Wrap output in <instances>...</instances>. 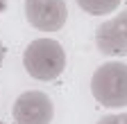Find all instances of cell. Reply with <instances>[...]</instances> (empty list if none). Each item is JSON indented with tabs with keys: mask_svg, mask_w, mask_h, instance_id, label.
<instances>
[{
	"mask_svg": "<svg viewBox=\"0 0 127 124\" xmlns=\"http://www.w3.org/2000/svg\"><path fill=\"white\" fill-rule=\"evenodd\" d=\"M23 66L32 79L52 81L66 68V52L52 38H36L23 52Z\"/></svg>",
	"mask_w": 127,
	"mask_h": 124,
	"instance_id": "cell-1",
	"label": "cell"
},
{
	"mask_svg": "<svg viewBox=\"0 0 127 124\" xmlns=\"http://www.w3.org/2000/svg\"><path fill=\"white\" fill-rule=\"evenodd\" d=\"M91 92L107 108L127 106V63L123 61L102 63L91 77Z\"/></svg>",
	"mask_w": 127,
	"mask_h": 124,
	"instance_id": "cell-2",
	"label": "cell"
},
{
	"mask_svg": "<svg viewBox=\"0 0 127 124\" xmlns=\"http://www.w3.org/2000/svg\"><path fill=\"white\" fill-rule=\"evenodd\" d=\"M25 18L41 32H59L66 25V0H25Z\"/></svg>",
	"mask_w": 127,
	"mask_h": 124,
	"instance_id": "cell-3",
	"label": "cell"
},
{
	"mask_svg": "<svg viewBox=\"0 0 127 124\" xmlns=\"http://www.w3.org/2000/svg\"><path fill=\"white\" fill-rule=\"evenodd\" d=\"M11 115L16 124H50L55 115V104L45 92L30 90L14 102Z\"/></svg>",
	"mask_w": 127,
	"mask_h": 124,
	"instance_id": "cell-4",
	"label": "cell"
},
{
	"mask_svg": "<svg viewBox=\"0 0 127 124\" xmlns=\"http://www.w3.org/2000/svg\"><path fill=\"white\" fill-rule=\"evenodd\" d=\"M95 45L102 54H109V56L127 54V9H123L111 20H104L98 27Z\"/></svg>",
	"mask_w": 127,
	"mask_h": 124,
	"instance_id": "cell-5",
	"label": "cell"
},
{
	"mask_svg": "<svg viewBox=\"0 0 127 124\" xmlns=\"http://www.w3.org/2000/svg\"><path fill=\"white\" fill-rule=\"evenodd\" d=\"M77 5L91 16H107L114 9H118L120 0H77Z\"/></svg>",
	"mask_w": 127,
	"mask_h": 124,
	"instance_id": "cell-6",
	"label": "cell"
},
{
	"mask_svg": "<svg viewBox=\"0 0 127 124\" xmlns=\"http://www.w3.org/2000/svg\"><path fill=\"white\" fill-rule=\"evenodd\" d=\"M98 124H127V113H114V115H104L100 117Z\"/></svg>",
	"mask_w": 127,
	"mask_h": 124,
	"instance_id": "cell-7",
	"label": "cell"
},
{
	"mask_svg": "<svg viewBox=\"0 0 127 124\" xmlns=\"http://www.w3.org/2000/svg\"><path fill=\"white\" fill-rule=\"evenodd\" d=\"M2 61H5V48H2V43H0V66H2Z\"/></svg>",
	"mask_w": 127,
	"mask_h": 124,
	"instance_id": "cell-8",
	"label": "cell"
},
{
	"mask_svg": "<svg viewBox=\"0 0 127 124\" xmlns=\"http://www.w3.org/2000/svg\"><path fill=\"white\" fill-rule=\"evenodd\" d=\"M0 124H5V122H2V120H0Z\"/></svg>",
	"mask_w": 127,
	"mask_h": 124,
	"instance_id": "cell-9",
	"label": "cell"
}]
</instances>
